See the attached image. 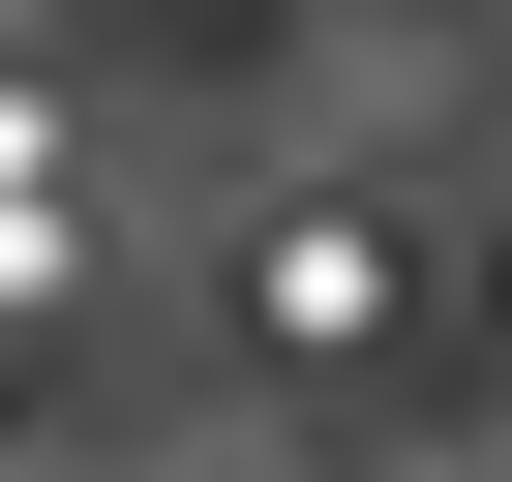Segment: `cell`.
Segmentation results:
<instances>
[{
    "mask_svg": "<svg viewBox=\"0 0 512 482\" xmlns=\"http://www.w3.org/2000/svg\"><path fill=\"white\" fill-rule=\"evenodd\" d=\"M392 302H422V241L362 181H272V211H241V332H272V362H392Z\"/></svg>",
    "mask_w": 512,
    "mask_h": 482,
    "instance_id": "obj_1",
    "label": "cell"
},
{
    "mask_svg": "<svg viewBox=\"0 0 512 482\" xmlns=\"http://www.w3.org/2000/svg\"><path fill=\"white\" fill-rule=\"evenodd\" d=\"M181 482H272V452H181Z\"/></svg>",
    "mask_w": 512,
    "mask_h": 482,
    "instance_id": "obj_3",
    "label": "cell"
},
{
    "mask_svg": "<svg viewBox=\"0 0 512 482\" xmlns=\"http://www.w3.org/2000/svg\"><path fill=\"white\" fill-rule=\"evenodd\" d=\"M332 31H452V0H332Z\"/></svg>",
    "mask_w": 512,
    "mask_h": 482,
    "instance_id": "obj_2",
    "label": "cell"
}]
</instances>
